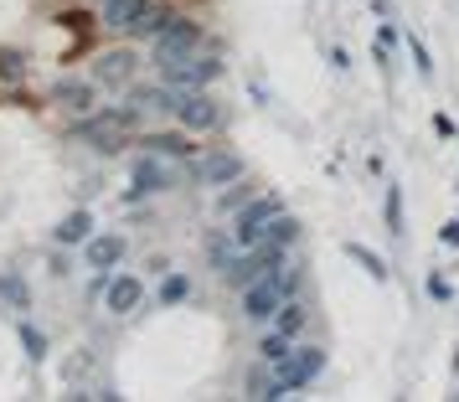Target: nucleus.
<instances>
[{"label":"nucleus","instance_id":"23","mask_svg":"<svg viewBox=\"0 0 459 402\" xmlns=\"http://www.w3.org/2000/svg\"><path fill=\"white\" fill-rule=\"evenodd\" d=\"M186 295H191V278L186 274H170L166 284H160V304H181Z\"/></svg>","mask_w":459,"mask_h":402},{"label":"nucleus","instance_id":"26","mask_svg":"<svg viewBox=\"0 0 459 402\" xmlns=\"http://www.w3.org/2000/svg\"><path fill=\"white\" fill-rule=\"evenodd\" d=\"M387 233H403V191L387 186Z\"/></svg>","mask_w":459,"mask_h":402},{"label":"nucleus","instance_id":"14","mask_svg":"<svg viewBox=\"0 0 459 402\" xmlns=\"http://www.w3.org/2000/svg\"><path fill=\"white\" fill-rule=\"evenodd\" d=\"M166 21H170L166 5H145V11H140V16H134V21L125 26V31H129V37H150V42H155V37L166 31Z\"/></svg>","mask_w":459,"mask_h":402},{"label":"nucleus","instance_id":"22","mask_svg":"<svg viewBox=\"0 0 459 402\" xmlns=\"http://www.w3.org/2000/svg\"><path fill=\"white\" fill-rule=\"evenodd\" d=\"M145 150H155V155H176V160H181V155H191V140L186 134H150Z\"/></svg>","mask_w":459,"mask_h":402},{"label":"nucleus","instance_id":"18","mask_svg":"<svg viewBox=\"0 0 459 402\" xmlns=\"http://www.w3.org/2000/svg\"><path fill=\"white\" fill-rule=\"evenodd\" d=\"M88 237H93V217H88V212H67L63 227H57V243L73 248V243H88Z\"/></svg>","mask_w":459,"mask_h":402},{"label":"nucleus","instance_id":"5","mask_svg":"<svg viewBox=\"0 0 459 402\" xmlns=\"http://www.w3.org/2000/svg\"><path fill=\"white\" fill-rule=\"evenodd\" d=\"M284 212V201L279 196H258L253 207H238V227H232V243L238 248H253V243H264V227H269V217Z\"/></svg>","mask_w":459,"mask_h":402},{"label":"nucleus","instance_id":"3","mask_svg":"<svg viewBox=\"0 0 459 402\" xmlns=\"http://www.w3.org/2000/svg\"><path fill=\"white\" fill-rule=\"evenodd\" d=\"M320 372H325V351H320V346H290L284 356L273 361V377H279V387H284V392L310 387Z\"/></svg>","mask_w":459,"mask_h":402},{"label":"nucleus","instance_id":"13","mask_svg":"<svg viewBox=\"0 0 459 402\" xmlns=\"http://www.w3.org/2000/svg\"><path fill=\"white\" fill-rule=\"evenodd\" d=\"M52 98L73 114H93V83H78V78H67V83L52 88Z\"/></svg>","mask_w":459,"mask_h":402},{"label":"nucleus","instance_id":"7","mask_svg":"<svg viewBox=\"0 0 459 402\" xmlns=\"http://www.w3.org/2000/svg\"><path fill=\"white\" fill-rule=\"evenodd\" d=\"M176 114H181V124L186 129H212L217 124V104H212V93H202V88H181Z\"/></svg>","mask_w":459,"mask_h":402},{"label":"nucleus","instance_id":"17","mask_svg":"<svg viewBox=\"0 0 459 402\" xmlns=\"http://www.w3.org/2000/svg\"><path fill=\"white\" fill-rule=\"evenodd\" d=\"M294 237H299V217L273 212V217H269V227H264V243H279V248H290Z\"/></svg>","mask_w":459,"mask_h":402},{"label":"nucleus","instance_id":"6","mask_svg":"<svg viewBox=\"0 0 459 402\" xmlns=\"http://www.w3.org/2000/svg\"><path fill=\"white\" fill-rule=\"evenodd\" d=\"M202 47V26L186 21V16H170L166 31L155 37V63H170V57H186V52H196Z\"/></svg>","mask_w":459,"mask_h":402},{"label":"nucleus","instance_id":"20","mask_svg":"<svg viewBox=\"0 0 459 402\" xmlns=\"http://www.w3.org/2000/svg\"><path fill=\"white\" fill-rule=\"evenodd\" d=\"M273 320H279V336H299V330H305V304H299V299H284V304H279V310H273Z\"/></svg>","mask_w":459,"mask_h":402},{"label":"nucleus","instance_id":"11","mask_svg":"<svg viewBox=\"0 0 459 402\" xmlns=\"http://www.w3.org/2000/svg\"><path fill=\"white\" fill-rule=\"evenodd\" d=\"M134 78V52H104L99 67H93V83H108V88H129Z\"/></svg>","mask_w":459,"mask_h":402},{"label":"nucleus","instance_id":"8","mask_svg":"<svg viewBox=\"0 0 459 402\" xmlns=\"http://www.w3.org/2000/svg\"><path fill=\"white\" fill-rule=\"evenodd\" d=\"M129 175H134V191H170L176 186V170L150 150V155H140L134 166H129Z\"/></svg>","mask_w":459,"mask_h":402},{"label":"nucleus","instance_id":"24","mask_svg":"<svg viewBox=\"0 0 459 402\" xmlns=\"http://www.w3.org/2000/svg\"><path fill=\"white\" fill-rule=\"evenodd\" d=\"M290 346H294L290 336H279V330H273V336H264V346H258V361H269V366H273V361L284 356V351H290Z\"/></svg>","mask_w":459,"mask_h":402},{"label":"nucleus","instance_id":"19","mask_svg":"<svg viewBox=\"0 0 459 402\" xmlns=\"http://www.w3.org/2000/svg\"><path fill=\"white\" fill-rule=\"evenodd\" d=\"M145 5H150V0H104V26H119V31H125Z\"/></svg>","mask_w":459,"mask_h":402},{"label":"nucleus","instance_id":"1","mask_svg":"<svg viewBox=\"0 0 459 402\" xmlns=\"http://www.w3.org/2000/svg\"><path fill=\"white\" fill-rule=\"evenodd\" d=\"M294 278H299V274H294L290 263H273L269 274H258L253 284H243V315H248L253 325L273 320V310L294 295Z\"/></svg>","mask_w":459,"mask_h":402},{"label":"nucleus","instance_id":"28","mask_svg":"<svg viewBox=\"0 0 459 402\" xmlns=\"http://www.w3.org/2000/svg\"><path fill=\"white\" fill-rule=\"evenodd\" d=\"M408 52H413V63H418V78H434V63H429V52H423V42H408Z\"/></svg>","mask_w":459,"mask_h":402},{"label":"nucleus","instance_id":"15","mask_svg":"<svg viewBox=\"0 0 459 402\" xmlns=\"http://www.w3.org/2000/svg\"><path fill=\"white\" fill-rule=\"evenodd\" d=\"M248 398H264V402H273V398H290L284 387H279V377H273V366L264 361L258 372H248Z\"/></svg>","mask_w":459,"mask_h":402},{"label":"nucleus","instance_id":"2","mask_svg":"<svg viewBox=\"0 0 459 402\" xmlns=\"http://www.w3.org/2000/svg\"><path fill=\"white\" fill-rule=\"evenodd\" d=\"M140 124V108H99V114H88V145L104 150V155H119L129 145V134Z\"/></svg>","mask_w":459,"mask_h":402},{"label":"nucleus","instance_id":"29","mask_svg":"<svg viewBox=\"0 0 459 402\" xmlns=\"http://www.w3.org/2000/svg\"><path fill=\"white\" fill-rule=\"evenodd\" d=\"M444 243H459V217L449 222V227H444Z\"/></svg>","mask_w":459,"mask_h":402},{"label":"nucleus","instance_id":"16","mask_svg":"<svg viewBox=\"0 0 459 402\" xmlns=\"http://www.w3.org/2000/svg\"><path fill=\"white\" fill-rule=\"evenodd\" d=\"M0 299H5L11 310H31V289H26V278L16 274V269L0 274Z\"/></svg>","mask_w":459,"mask_h":402},{"label":"nucleus","instance_id":"9","mask_svg":"<svg viewBox=\"0 0 459 402\" xmlns=\"http://www.w3.org/2000/svg\"><path fill=\"white\" fill-rule=\"evenodd\" d=\"M238 175H248V166H243V155H232V150H217V155L202 160V181H207V186H232Z\"/></svg>","mask_w":459,"mask_h":402},{"label":"nucleus","instance_id":"27","mask_svg":"<svg viewBox=\"0 0 459 402\" xmlns=\"http://www.w3.org/2000/svg\"><path fill=\"white\" fill-rule=\"evenodd\" d=\"M22 346H26V356H31V361H42V356H47L42 330H31V325H22Z\"/></svg>","mask_w":459,"mask_h":402},{"label":"nucleus","instance_id":"10","mask_svg":"<svg viewBox=\"0 0 459 402\" xmlns=\"http://www.w3.org/2000/svg\"><path fill=\"white\" fill-rule=\"evenodd\" d=\"M125 258V237L119 233H99V237H88L83 243V263L88 269H114Z\"/></svg>","mask_w":459,"mask_h":402},{"label":"nucleus","instance_id":"12","mask_svg":"<svg viewBox=\"0 0 459 402\" xmlns=\"http://www.w3.org/2000/svg\"><path fill=\"white\" fill-rule=\"evenodd\" d=\"M140 299H145V289H140V278H129V274H119V278L104 289L108 315H129V310H140Z\"/></svg>","mask_w":459,"mask_h":402},{"label":"nucleus","instance_id":"21","mask_svg":"<svg viewBox=\"0 0 459 402\" xmlns=\"http://www.w3.org/2000/svg\"><path fill=\"white\" fill-rule=\"evenodd\" d=\"M346 258H356V263H361V269H367L377 284H387V258H377L372 248H361V243H346Z\"/></svg>","mask_w":459,"mask_h":402},{"label":"nucleus","instance_id":"4","mask_svg":"<svg viewBox=\"0 0 459 402\" xmlns=\"http://www.w3.org/2000/svg\"><path fill=\"white\" fill-rule=\"evenodd\" d=\"M217 73H222V63H217V57L186 52V57H170V63H160V83H170V88H207Z\"/></svg>","mask_w":459,"mask_h":402},{"label":"nucleus","instance_id":"25","mask_svg":"<svg viewBox=\"0 0 459 402\" xmlns=\"http://www.w3.org/2000/svg\"><path fill=\"white\" fill-rule=\"evenodd\" d=\"M248 196H253V186L243 181V175H238V181H232V191H222V212H238V207H243Z\"/></svg>","mask_w":459,"mask_h":402}]
</instances>
